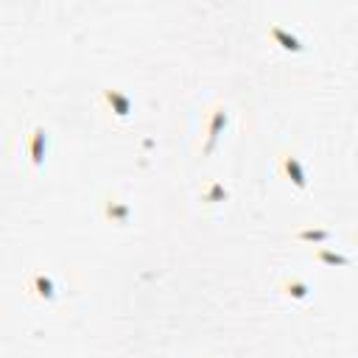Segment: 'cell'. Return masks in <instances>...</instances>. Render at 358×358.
I'll return each instance as SVG.
<instances>
[{"instance_id":"6da1fadb","label":"cell","mask_w":358,"mask_h":358,"mask_svg":"<svg viewBox=\"0 0 358 358\" xmlns=\"http://www.w3.org/2000/svg\"><path fill=\"white\" fill-rule=\"evenodd\" d=\"M229 123V109L227 106H213L207 115V126H204V143H201V157H213V151L218 148L224 129Z\"/></svg>"},{"instance_id":"7a4b0ae2","label":"cell","mask_w":358,"mask_h":358,"mask_svg":"<svg viewBox=\"0 0 358 358\" xmlns=\"http://www.w3.org/2000/svg\"><path fill=\"white\" fill-rule=\"evenodd\" d=\"M280 173L282 179H288L296 190H308V173H305V165L296 154H280Z\"/></svg>"},{"instance_id":"3957f363","label":"cell","mask_w":358,"mask_h":358,"mask_svg":"<svg viewBox=\"0 0 358 358\" xmlns=\"http://www.w3.org/2000/svg\"><path fill=\"white\" fill-rule=\"evenodd\" d=\"M48 143H50L48 131H45L42 126H34L31 134H28V140H25V148H28V157H31L34 171H42L45 157H48Z\"/></svg>"},{"instance_id":"277c9868","label":"cell","mask_w":358,"mask_h":358,"mask_svg":"<svg viewBox=\"0 0 358 358\" xmlns=\"http://www.w3.org/2000/svg\"><path fill=\"white\" fill-rule=\"evenodd\" d=\"M25 288H28V294H31L36 302H53V299H56V280H53L50 274H45V271H34V274L28 277Z\"/></svg>"},{"instance_id":"5b68a950","label":"cell","mask_w":358,"mask_h":358,"mask_svg":"<svg viewBox=\"0 0 358 358\" xmlns=\"http://www.w3.org/2000/svg\"><path fill=\"white\" fill-rule=\"evenodd\" d=\"M101 101H103V106L115 115V117H120V120H126L129 115H131V98L123 92V90H112V87H103L101 90Z\"/></svg>"},{"instance_id":"8992f818","label":"cell","mask_w":358,"mask_h":358,"mask_svg":"<svg viewBox=\"0 0 358 358\" xmlns=\"http://www.w3.org/2000/svg\"><path fill=\"white\" fill-rule=\"evenodd\" d=\"M268 36H271V42H274L280 50H285V53H302V50H305L302 39H299L296 34H291L288 28H282L280 22H268Z\"/></svg>"},{"instance_id":"52a82bcc","label":"cell","mask_w":358,"mask_h":358,"mask_svg":"<svg viewBox=\"0 0 358 358\" xmlns=\"http://www.w3.org/2000/svg\"><path fill=\"white\" fill-rule=\"evenodd\" d=\"M280 291H282V296H288L291 302H302V299L310 296V282L302 280V277H296V274H288V277L280 280Z\"/></svg>"},{"instance_id":"ba28073f","label":"cell","mask_w":358,"mask_h":358,"mask_svg":"<svg viewBox=\"0 0 358 358\" xmlns=\"http://www.w3.org/2000/svg\"><path fill=\"white\" fill-rule=\"evenodd\" d=\"M103 218L117 224V227H126L131 221V204L123 199H106L103 201Z\"/></svg>"},{"instance_id":"9c48e42d","label":"cell","mask_w":358,"mask_h":358,"mask_svg":"<svg viewBox=\"0 0 358 358\" xmlns=\"http://www.w3.org/2000/svg\"><path fill=\"white\" fill-rule=\"evenodd\" d=\"M296 241H305V243H324L333 238V229H324V227H305V229H296L294 232Z\"/></svg>"},{"instance_id":"30bf717a","label":"cell","mask_w":358,"mask_h":358,"mask_svg":"<svg viewBox=\"0 0 358 358\" xmlns=\"http://www.w3.org/2000/svg\"><path fill=\"white\" fill-rule=\"evenodd\" d=\"M313 260H319L322 266H350V255H341V252H333V249H313Z\"/></svg>"},{"instance_id":"8fae6325","label":"cell","mask_w":358,"mask_h":358,"mask_svg":"<svg viewBox=\"0 0 358 358\" xmlns=\"http://www.w3.org/2000/svg\"><path fill=\"white\" fill-rule=\"evenodd\" d=\"M229 199V193H227V187L221 185V182H210L204 190H201V201L204 204H218V201H227Z\"/></svg>"}]
</instances>
